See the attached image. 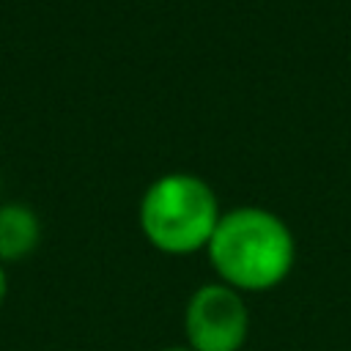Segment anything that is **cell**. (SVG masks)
Listing matches in <instances>:
<instances>
[{"label": "cell", "mask_w": 351, "mask_h": 351, "mask_svg": "<svg viewBox=\"0 0 351 351\" xmlns=\"http://www.w3.org/2000/svg\"><path fill=\"white\" fill-rule=\"evenodd\" d=\"M5 296H8V274H5V266L0 263V307H3Z\"/></svg>", "instance_id": "5"}, {"label": "cell", "mask_w": 351, "mask_h": 351, "mask_svg": "<svg viewBox=\"0 0 351 351\" xmlns=\"http://www.w3.org/2000/svg\"><path fill=\"white\" fill-rule=\"evenodd\" d=\"M206 250L219 280L236 291H269L280 285L296 255L288 225L258 206L222 214Z\"/></svg>", "instance_id": "1"}, {"label": "cell", "mask_w": 351, "mask_h": 351, "mask_svg": "<svg viewBox=\"0 0 351 351\" xmlns=\"http://www.w3.org/2000/svg\"><path fill=\"white\" fill-rule=\"evenodd\" d=\"M219 217L211 186L189 173L156 178L140 200V228L145 239L170 255H186L206 247Z\"/></svg>", "instance_id": "2"}, {"label": "cell", "mask_w": 351, "mask_h": 351, "mask_svg": "<svg viewBox=\"0 0 351 351\" xmlns=\"http://www.w3.org/2000/svg\"><path fill=\"white\" fill-rule=\"evenodd\" d=\"M159 351H192L189 346H165V348H159Z\"/></svg>", "instance_id": "6"}, {"label": "cell", "mask_w": 351, "mask_h": 351, "mask_svg": "<svg viewBox=\"0 0 351 351\" xmlns=\"http://www.w3.org/2000/svg\"><path fill=\"white\" fill-rule=\"evenodd\" d=\"M41 241V219L25 203L0 206V263H16L36 252Z\"/></svg>", "instance_id": "4"}, {"label": "cell", "mask_w": 351, "mask_h": 351, "mask_svg": "<svg viewBox=\"0 0 351 351\" xmlns=\"http://www.w3.org/2000/svg\"><path fill=\"white\" fill-rule=\"evenodd\" d=\"M250 335V307L241 291L206 282L184 307V337L192 351H241Z\"/></svg>", "instance_id": "3"}]
</instances>
